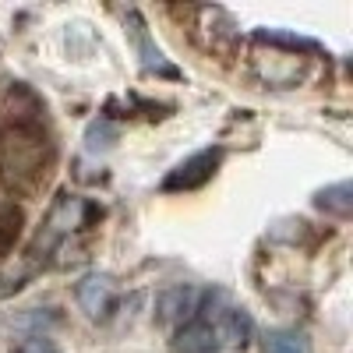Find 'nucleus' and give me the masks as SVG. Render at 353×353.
<instances>
[{"instance_id": "nucleus-9", "label": "nucleus", "mask_w": 353, "mask_h": 353, "mask_svg": "<svg viewBox=\"0 0 353 353\" xmlns=\"http://www.w3.org/2000/svg\"><path fill=\"white\" fill-rule=\"evenodd\" d=\"M265 353H311V343H307V336H301V332L279 329V332L265 336Z\"/></svg>"}, {"instance_id": "nucleus-6", "label": "nucleus", "mask_w": 353, "mask_h": 353, "mask_svg": "<svg viewBox=\"0 0 353 353\" xmlns=\"http://www.w3.org/2000/svg\"><path fill=\"white\" fill-rule=\"evenodd\" d=\"M113 297H117V290H113L110 276L92 272V276H85L78 283V304H81V311L88 318H106L110 307H113Z\"/></svg>"}, {"instance_id": "nucleus-3", "label": "nucleus", "mask_w": 353, "mask_h": 353, "mask_svg": "<svg viewBox=\"0 0 353 353\" xmlns=\"http://www.w3.org/2000/svg\"><path fill=\"white\" fill-rule=\"evenodd\" d=\"M209 301V307H198V314L209 321V329L216 336V346H233V350H244L254 325H251V314L244 307H233V304H223L219 293H212V297H205Z\"/></svg>"}, {"instance_id": "nucleus-13", "label": "nucleus", "mask_w": 353, "mask_h": 353, "mask_svg": "<svg viewBox=\"0 0 353 353\" xmlns=\"http://www.w3.org/2000/svg\"><path fill=\"white\" fill-rule=\"evenodd\" d=\"M11 233H18V209H4L0 205V248H8Z\"/></svg>"}, {"instance_id": "nucleus-10", "label": "nucleus", "mask_w": 353, "mask_h": 353, "mask_svg": "<svg viewBox=\"0 0 353 353\" xmlns=\"http://www.w3.org/2000/svg\"><path fill=\"white\" fill-rule=\"evenodd\" d=\"M131 21H134V39H138V46H141V61H145V68H156V71H163V74H176V71L163 61V53L149 43V32H145V25L138 21V14H131Z\"/></svg>"}, {"instance_id": "nucleus-1", "label": "nucleus", "mask_w": 353, "mask_h": 353, "mask_svg": "<svg viewBox=\"0 0 353 353\" xmlns=\"http://www.w3.org/2000/svg\"><path fill=\"white\" fill-rule=\"evenodd\" d=\"M85 216H88V205H85L81 198H74V194L57 198V205L50 209V216L43 219V226H39V233H36V241L28 244V251H25V265H21L18 272L4 276L0 297H4V293H11V290H18V286H25V279L32 276L36 269H43V265H50L57 254H61L64 244L85 226Z\"/></svg>"}, {"instance_id": "nucleus-5", "label": "nucleus", "mask_w": 353, "mask_h": 353, "mask_svg": "<svg viewBox=\"0 0 353 353\" xmlns=\"http://www.w3.org/2000/svg\"><path fill=\"white\" fill-rule=\"evenodd\" d=\"M205 301V293L194 290V286H173L166 290L159 297V321H166V325H184V321H191L198 314Z\"/></svg>"}, {"instance_id": "nucleus-12", "label": "nucleus", "mask_w": 353, "mask_h": 353, "mask_svg": "<svg viewBox=\"0 0 353 353\" xmlns=\"http://www.w3.org/2000/svg\"><path fill=\"white\" fill-rule=\"evenodd\" d=\"M18 353H61V346H57L50 336H28V339L18 346Z\"/></svg>"}, {"instance_id": "nucleus-8", "label": "nucleus", "mask_w": 353, "mask_h": 353, "mask_svg": "<svg viewBox=\"0 0 353 353\" xmlns=\"http://www.w3.org/2000/svg\"><path fill=\"white\" fill-rule=\"evenodd\" d=\"M314 205L325 209V212H336V216H350V209H353V184L343 181V184H332L325 191H318Z\"/></svg>"}, {"instance_id": "nucleus-2", "label": "nucleus", "mask_w": 353, "mask_h": 353, "mask_svg": "<svg viewBox=\"0 0 353 353\" xmlns=\"http://www.w3.org/2000/svg\"><path fill=\"white\" fill-rule=\"evenodd\" d=\"M50 166V141L43 131L14 124L0 131V184L8 191H32Z\"/></svg>"}, {"instance_id": "nucleus-11", "label": "nucleus", "mask_w": 353, "mask_h": 353, "mask_svg": "<svg viewBox=\"0 0 353 353\" xmlns=\"http://www.w3.org/2000/svg\"><path fill=\"white\" fill-rule=\"evenodd\" d=\"M110 138H113L110 121H92V128H88V134H85L88 152H103V149H110Z\"/></svg>"}, {"instance_id": "nucleus-4", "label": "nucleus", "mask_w": 353, "mask_h": 353, "mask_svg": "<svg viewBox=\"0 0 353 353\" xmlns=\"http://www.w3.org/2000/svg\"><path fill=\"white\" fill-rule=\"evenodd\" d=\"M219 152H212V149H205V152H198V156H191L188 163H181L170 176H166V191H194V188H201L209 176L216 173V166H219Z\"/></svg>"}, {"instance_id": "nucleus-7", "label": "nucleus", "mask_w": 353, "mask_h": 353, "mask_svg": "<svg viewBox=\"0 0 353 353\" xmlns=\"http://www.w3.org/2000/svg\"><path fill=\"white\" fill-rule=\"evenodd\" d=\"M216 336L209 329V321H205L201 314H194L188 325L181 329V336H176V353H216Z\"/></svg>"}]
</instances>
